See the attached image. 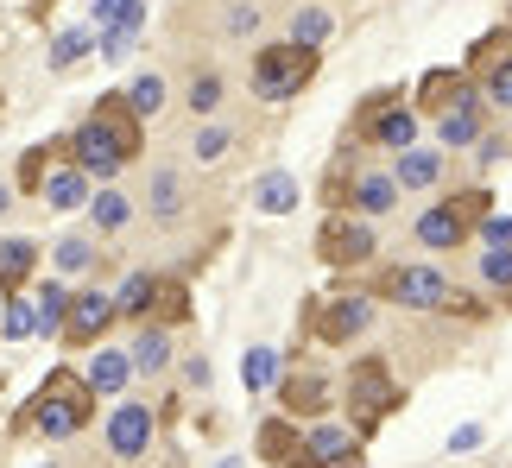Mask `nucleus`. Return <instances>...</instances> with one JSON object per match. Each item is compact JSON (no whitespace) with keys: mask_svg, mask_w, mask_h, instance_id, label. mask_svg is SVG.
Here are the masks:
<instances>
[{"mask_svg":"<svg viewBox=\"0 0 512 468\" xmlns=\"http://www.w3.org/2000/svg\"><path fill=\"white\" fill-rule=\"evenodd\" d=\"M146 152V121L127 108V95L114 89L89 108V121L70 133V165H83L95 184H114L121 171Z\"/></svg>","mask_w":512,"mask_h":468,"instance_id":"f257e3e1","label":"nucleus"},{"mask_svg":"<svg viewBox=\"0 0 512 468\" xmlns=\"http://www.w3.org/2000/svg\"><path fill=\"white\" fill-rule=\"evenodd\" d=\"M95 405H102V399L89 393V380L76 374V367H51V380L26 399L19 431H38V437H51V443H70V437H83L89 424H95Z\"/></svg>","mask_w":512,"mask_h":468,"instance_id":"f03ea898","label":"nucleus"},{"mask_svg":"<svg viewBox=\"0 0 512 468\" xmlns=\"http://www.w3.org/2000/svg\"><path fill=\"white\" fill-rule=\"evenodd\" d=\"M487 209H494L487 184H468V190H456V197H443L437 209H424V216H418V241H424L430 253H456L468 234L481 228Z\"/></svg>","mask_w":512,"mask_h":468,"instance_id":"7ed1b4c3","label":"nucleus"},{"mask_svg":"<svg viewBox=\"0 0 512 468\" xmlns=\"http://www.w3.org/2000/svg\"><path fill=\"white\" fill-rule=\"evenodd\" d=\"M399 405H405V386L392 380L386 355H361L348 367V412H354V424H361V437L373 431V424H386Z\"/></svg>","mask_w":512,"mask_h":468,"instance_id":"20e7f679","label":"nucleus"},{"mask_svg":"<svg viewBox=\"0 0 512 468\" xmlns=\"http://www.w3.org/2000/svg\"><path fill=\"white\" fill-rule=\"evenodd\" d=\"M323 57L310 51V45H260L253 51V95L260 102H291V95H304V83L317 76Z\"/></svg>","mask_w":512,"mask_h":468,"instance_id":"39448f33","label":"nucleus"},{"mask_svg":"<svg viewBox=\"0 0 512 468\" xmlns=\"http://www.w3.org/2000/svg\"><path fill=\"white\" fill-rule=\"evenodd\" d=\"M354 140H361V146H386V152L418 146V108H405L399 89L367 95L361 114H354Z\"/></svg>","mask_w":512,"mask_h":468,"instance_id":"423d86ee","label":"nucleus"},{"mask_svg":"<svg viewBox=\"0 0 512 468\" xmlns=\"http://www.w3.org/2000/svg\"><path fill=\"white\" fill-rule=\"evenodd\" d=\"M373 253H380V234H373V222L354 216V209H329L323 228H317V260L336 266V272H348V266H367Z\"/></svg>","mask_w":512,"mask_h":468,"instance_id":"0eeeda50","label":"nucleus"},{"mask_svg":"<svg viewBox=\"0 0 512 468\" xmlns=\"http://www.w3.org/2000/svg\"><path fill=\"white\" fill-rule=\"evenodd\" d=\"M310 310V336L317 342H329V348H348L354 336H367L373 329V317H380V310H373V298L367 291H342V298H329V304H304Z\"/></svg>","mask_w":512,"mask_h":468,"instance_id":"6e6552de","label":"nucleus"},{"mask_svg":"<svg viewBox=\"0 0 512 468\" xmlns=\"http://www.w3.org/2000/svg\"><path fill=\"white\" fill-rule=\"evenodd\" d=\"M114 323H121V317H114V291H102V285L70 291V310H64V329H57V342H64V348H95Z\"/></svg>","mask_w":512,"mask_h":468,"instance_id":"1a4fd4ad","label":"nucleus"},{"mask_svg":"<svg viewBox=\"0 0 512 468\" xmlns=\"http://www.w3.org/2000/svg\"><path fill=\"white\" fill-rule=\"evenodd\" d=\"M291 468H367V437L348 424H310Z\"/></svg>","mask_w":512,"mask_h":468,"instance_id":"9d476101","label":"nucleus"},{"mask_svg":"<svg viewBox=\"0 0 512 468\" xmlns=\"http://www.w3.org/2000/svg\"><path fill=\"white\" fill-rule=\"evenodd\" d=\"M449 291H456V285H449L437 266H392L386 279H380V298L405 304V310H443Z\"/></svg>","mask_w":512,"mask_h":468,"instance_id":"9b49d317","label":"nucleus"},{"mask_svg":"<svg viewBox=\"0 0 512 468\" xmlns=\"http://www.w3.org/2000/svg\"><path fill=\"white\" fill-rule=\"evenodd\" d=\"M152 431H159V412L140 405V399H121L108 412V450H114V462H140L152 450Z\"/></svg>","mask_w":512,"mask_h":468,"instance_id":"f8f14e48","label":"nucleus"},{"mask_svg":"<svg viewBox=\"0 0 512 468\" xmlns=\"http://www.w3.org/2000/svg\"><path fill=\"white\" fill-rule=\"evenodd\" d=\"M89 197H95V178L83 165H51V178L38 184V203L51 209V216H76V209H89Z\"/></svg>","mask_w":512,"mask_h":468,"instance_id":"ddd939ff","label":"nucleus"},{"mask_svg":"<svg viewBox=\"0 0 512 468\" xmlns=\"http://www.w3.org/2000/svg\"><path fill=\"white\" fill-rule=\"evenodd\" d=\"M481 108H487V102H481V89H468L449 114H437V140H443V152H468V146L481 140V133H487Z\"/></svg>","mask_w":512,"mask_h":468,"instance_id":"4468645a","label":"nucleus"},{"mask_svg":"<svg viewBox=\"0 0 512 468\" xmlns=\"http://www.w3.org/2000/svg\"><path fill=\"white\" fill-rule=\"evenodd\" d=\"M83 380H89V393H95V399H121V393H127V380H133V355H121V348H108V342H95V348H89Z\"/></svg>","mask_w":512,"mask_h":468,"instance_id":"2eb2a0df","label":"nucleus"},{"mask_svg":"<svg viewBox=\"0 0 512 468\" xmlns=\"http://www.w3.org/2000/svg\"><path fill=\"white\" fill-rule=\"evenodd\" d=\"M443 171H449V159H443L437 146H405L399 165H392V184H399V197H405V190L418 197V190H437L443 184Z\"/></svg>","mask_w":512,"mask_h":468,"instance_id":"dca6fc26","label":"nucleus"},{"mask_svg":"<svg viewBox=\"0 0 512 468\" xmlns=\"http://www.w3.org/2000/svg\"><path fill=\"white\" fill-rule=\"evenodd\" d=\"M253 450H260V462H272V468H291L298 450H304V424L285 418V412H272L260 431H253Z\"/></svg>","mask_w":512,"mask_h":468,"instance_id":"f3484780","label":"nucleus"},{"mask_svg":"<svg viewBox=\"0 0 512 468\" xmlns=\"http://www.w3.org/2000/svg\"><path fill=\"white\" fill-rule=\"evenodd\" d=\"M348 209L354 216H392L399 209V184H392V171H354L348 178Z\"/></svg>","mask_w":512,"mask_h":468,"instance_id":"a211bd4d","label":"nucleus"},{"mask_svg":"<svg viewBox=\"0 0 512 468\" xmlns=\"http://www.w3.org/2000/svg\"><path fill=\"white\" fill-rule=\"evenodd\" d=\"M468 89H475V76H468V70H456V64H443V70H424V83H418V102H411V108H424V114H449V108H456Z\"/></svg>","mask_w":512,"mask_h":468,"instance_id":"6ab92c4d","label":"nucleus"},{"mask_svg":"<svg viewBox=\"0 0 512 468\" xmlns=\"http://www.w3.org/2000/svg\"><path fill=\"white\" fill-rule=\"evenodd\" d=\"M64 159H70V133H51V140L26 146V152H19V178H13V190L38 197V184H45V178H51V165H64Z\"/></svg>","mask_w":512,"mask_h":468,"instance_id":"aec40b11","label":"nucleus"},{"mask_svg":"<svg viewBox=\"0 0 512 468\" xmlns=\"http://www.w3.org/2000/svg\"><path fill=\"white\" fill-rule=\"evenodd\" d=\"M279 405H285V418H310L317 424L323 412H329V386L317 380V374H279Z\"/></svg>","mask_w":512,"mask_h":468,"instance_id":"412c9836","label":"nucleus"},{"mask_svg":"<svg viewBox=\"0 0 512 468\" xmlns=\"http://www.w3.org/2000/svg\"><path fill=\"white\" fill-rule=\"evenodd\" d=\"M38 260H45V253H38V241H26V234H7V241H0V298H7V291H26V285L38 279Z\"/></svg>","mask_w":512,"mask_h":468,"instance_id":"4be33fe9","label":"nucleus"},{"mask_svg":"<svg viewBox=\"0 0 512 468\" xmlns=\"http://www.w3.org/2000/svg\"><path fill=\"white\" fill-rule=\"evenodd\" d=\"M190 317H196V304H190V285H184V279H171V272H159V285H152V310H146V323L177 329V323H190Z\"/></svg>","mask_w":512,"mask_h":468,"instance_id":"5701e85b","label":"nucleus"},{"mask_svg":"<svg viewBox=\"0 0 512 468\" xmlns=\"http://www.w3.org/2000/svg\"><path fill=\"white\" fill-rule=\"evenodd\" d=\"M127 355H133V374H140V380H159L165 367H171V329L140 323V329H133V348H127Z\"/></svg>","mask_w":512,"mask_h":468,"instance_id":"b1692460","label":"nucleus"},{"mask_svg":"<svg viewBox=\"0 0 512 468\" xmlns=\"http://www.w3.org/2000/svg\"><path fill=\"white\" fill-rule=\"evenodd\" d=\"M304 203V190L291 171H266V178H253V209L260 216H291V209Z\"/></svg>","mask_w":512,"mask_h":468,"instance_id":"393cba45","label":"nucleus"},{"mask_svg":"<svg viewBox=\"0 0 512 468\" xmlns=\"http://www.w3.org/2000/svg\"><path fill=\"white\" fill-rule=\"evenodd\" d=\"M152 285H159V272H127L121 291H114V317L121 323H146V310H152Z\"/></svg>","mask_w":512,"mask_h":468,"instance_id":"a878e982","label":"nucleus"},{"mask_svg":"<svg viewBox=\"0 0 512 468\" xmlns=\"http://www.w3.org/2000/svg\"><path fill=\"white\" fill-rule=\"evenodd\" d=\"M89 26L95 32H140L146 26V0H95V7H89Z\"/></svg>","mask_w":512,"mask_h":468,"instance_id":"bb28decb","label":"nucleus"},{"mask_svg":"<svg viewBox=\"0 0 512 468\" xmlns=\"http://www.w3.org/2000/svg\"><path fill=\"white\" fill-rule=\"evenodd\" d=\"M89 222L102 228V234H121V228L133 222V197H127V190H114V184H102V190L89 197Z\"/></svg>","mask_w":512,"mask_h":468,"instance_id":"cd10ccee","label":"nucleus"},{"mask_svg":"<svg viewBox=\"0 0 512 468\" xmlns=\"http://www.w3.org/2000/svg\"><path fill=\"white\" fill-rule=\"evenodd\" d=\"M336 32V13L317 7V0H304L298 13H291V45H310V51H323V38Z\"/></svg>","mask_w":512,"mask_h":468,"instance_id":"c85d7f7f","label":"nucleus"},{"mask_svg":"<svg viewBox=\"0 0 512 468\" xmlns=\"http://www.w3.org/2000/svg\"><path fill=\"white\" fill-rule=\"evenodd\" d=\"M89 266H95V241H89V234H64V241L51 247V272H57V279H83Z\"/></svg>","mask_w":512,"mask_h":468,"instance_id":"c756f323","label":"nucleus"},{"mask_svg":"<svg viewBox=\"0 0 512 468\" xmlns=\"http://www.w3.org/2000/svg\"><path fill=\"white\" fill-rule=\"evenodd\" d=\"M89 51H95V26H70V32L51 38V57H45V64H51V70H76Z\"/></svg>","mask_w":512,"mask_h":468,"instance_id":"7c9ffc66","label":"nucleus"},{"mask_svg":"<svg viewBox=\"0 0 512 468\" xmlns=\"http://www.w3.org/2000/svg\"><path fill=\"white\" fill-rule=\"evenodd\" d=\"M32 304H38V336H57V329H64V310H70V285L64 279H45Z\"/></svg>","mask_w":512,"mask_h":468,"instance_id":"2f4dec72","label":"nucleus"},{"mask_svg":"<svg viewBox=\"0 0 512 468\" xmlns=\"http://www.w3.org/2000/svg\"><path fill=\"white\" fill-rule=\"evenodd\" d=\"M121 95H127V108L140 114V121H152V114L165 108V76H159V70H146V76H133Z\"/></svg>","mask_w":512,"mask_h":468,"instance_id":"473e14b6","label":"nucleus"},{"mask_svg":"<svg viewBox=\"0 0 512 468\" xmlns=\"http://www.w3.org/2000/svg\"><path fill=\"white\" fill-rule=\"evenodd\" d=\"M0 336H7V342L38 336V304H32V298H19V291H7V310H0Z\"/></svg>","mask_w":512,"mask_h":468,"instance_id":"72a5a7b5","label":"nucleus"},{"mask_svg":"<svg viewBox=\"0 0 512 468\" xmlns=\"http://www.w3.org/2000/svg\"><path fill=\"white\" fill-rule=\"evenodd\" d=\"M152 216L159 222L184 216V184H177V171H152Z\"/></svg>","mask_w":512,"mask_h":468,"instance_id":"f704fd0d","label":"nucleus"},{"mask_svg":"<svg viewBox=\"0 0 512 468\" xmlns=\"http://www.w3.org/2000/svg\"><path fill=\"white\" fill-rule=\"evenodd\" d=\"M500 57H512V32H487V38H475V45H468L462 70H468V76H481L487 64H500Z\"/></svg>","mask_w":512,"mask_h":468,"instance_id":"c9c22d12","label":"nucleus"},{"mask_svg":"<svg viewBox=\"0 0 512 468\" xmlns=\"http://www.w3.org/2000/svg\"><path fill=\"white\" fill-rule=\"evenodd\" d=\"M241 380H247V393H266V386H279V355H272V348H247Z\"/></svg>","mask_w":512,"mask_h":468,"instance_id":"e433bc0d","label":"nucleus"},{"mask_svg":"<svg viewBox=\"0 0 512 468\" xmlns=\"http://www.w3.org/2000/svg\"><path fill=\"white\" fill-rule=\"evenodd\" d=\"M475 89H481V102H487V108H512V57H500V64H487Z\"/></svg>","mask_w":512,"mask_h":468,"instance_id":"4c0bfd02","label":"nucleus"},{"mask_svg":"<svg viewBox=\"0 0 512 468\" xmlns=\"http://www.w3.org/2000/svg\"><path fill=\"white\" fill-rule=\"evenodd\" d=\"M184 102H190V114H196V121H209V114L222 108V76H215V70H203V76L190 83V95H184Z\"/></svg>","mask_w":512,"mask_h":468,"instance_id":"58836bf2","label":"nucleus"},{"mask_svg":"<svg viewBox=\"0 0 512 468\" xmlns=\"http://www.w3.org/2000/svg\"><path fill=\"white\" fill-rule=\"evenodd\" d=\"M481 279L512 298V247H487V253H481Z\"/></svg>","mask_w":512,"mask_h":468,"instance_id":"ea45409f","label":"nucleus"},{"mask_svg":"<svg viewBox=\"0 0 512 468\" xmlns=\"http://www.w3.org/2000/svg\"><path fill=\"white\" fill-rule=\"evenodd\" d=\"M190 152H196L203 165H215V159L228 152V127H215V121H209V127H196V146H190Z\"/></svg>","mask_w":512,"mask_h":468,"instance_id":"a19ab883","label":"nucleus"},{"mask_svg":"<svg viewBox=\"0 0 512 468\" xmlns=\"http://www.w3.org/2000/svg\"><path fill=\"white\" fill-rule=\"evenodd\" d=\"M228 32H234V38L260 32V7H253V0H234V7H228Z\"/></svg>","mask_w":512,"mask_h":468,"instance_id":"79ce46f5","label":"nucleus"},{"mask_svg":"<svg viewBox=\"0 0 512 468\" xmlns=\"http://www.w3.org/2000/svg\"><path fill=\"white\" fill-rule=\"evenodd\" d=\"M95 51H102V64H127L133 38H127V32H95Z\"/></svg>","mask_w":512,"mask_h":468,"instance_id":"37998d69","label":"nucleus"},{"mask_svg":"<svg viewBox=\"0 0 512 468\" xmlns=\"http://www.w3.org/2000/svg\"><path fill=\"white\" fill-rule=\"evenodd\" d=\"M475 234H487V247H512V216H500V209H487Z\"/></svg>","mask_w":512,"mask_h":468,"instance_id":"c03bdc74","label":"nucleus"},{"mask_svg":"<svg viewBox=\"0 0 512 468\" xmlns=\"http://www.w3.org/2000/svg\"><path fill=\"white\" fill-rule=\"evenodd\" d=\"M443 310H449V317H468V323H481V317H487V304H481V298H468V291H449Z\"/></svg>","mask_w":512,"mask_h":468,"instance_id":"a18cd8bd","label":"nucleus"},{"mask_svg":"<svg viewBox=\"0 0 512 468\" xmlns=\"http://www.w3.org/2000/svg\"><path fill=\"white\" fill-rule=\"evenodd\" d=\"M475 152H481V165H500V159H506V133H481Z\"/></svg>","mask_w":512,"mask_h":468,"instance_id":"49530a36","label":"nucleus"},{"mask_svg":"<svg viewBox=\"0 0 512 468\" xmlns=\"http://www.w3.org/2000/svg\"><path fill=\"white\" fill-rule=\"evenodd\" d=\"M184 380L196 386V393H209V361H203V355H190V361H184Z\"/></svg>","mask_w":512,"mask_h":468,"instance_id":"de8ad7c7","label":"nucleus"},{"mask_svg":"<svg viewBox=\"0 0 512 468\" xmlns=\"http://www.w3.org/2000/svg\"><path fill=\"white\" fill-rule=\"evenodd\" d=\"M475 443H481V424H462V431L449 437V450H475Z\"/></svg>","mask_w":512,"mask_h":468,"instance_id":"09e8293b","label":"nucleus"},{"mask_svg":"<svg viewBox=\"0 0 512 468\" xmlns=\"http://www.w3.org/2000/svg\"><path fill=\"white\" fill-rule=\"evenodd\" d=\"M13 197H19V190H13V184H0V216H7V209H13Z\"/></svg>","mask_w":512,"mask_h":468,"instance_id":"8fccbe9b","label":"nucleus"},{"mask_svg":"<svg viewBox=\"0 0 512 468\" xmlns=\"http://www.w3.org/2000/svg\"><path fill=\"white\" fill-rule=\"evenodd\" d=\"M215 468H241V462H215Z\"/></svg>","mask_w":512,"mask_h":468,"instance_id":"3c124183","label":"nucleus"},{"mask_svg":"<svg viewBox=\"0 0 512 468\" xmlns=\"http://www.w3.org/2000/svg\"><path fill=\"white\" fill-rule=\"evenodd\" d=\"M51 468H57V462H51Z\"/></svg>","mask_w":512,"mask_h":468,"instance_id":"603ef678","label":"nucleus"},{"mask_svg":"<svg viewBox=\"0 0 512 468\" xmlns=\"http://www.w3.org/2000/svg\"><path fill=\"white\" fill-rule=\"evenodd\" d=\"M506 304H512V298H506Z\"/></svg>","mask_w":512,"mask_h":468,"instance_id":"864d4df0","label":"nucleus"}]
</instances>
